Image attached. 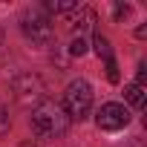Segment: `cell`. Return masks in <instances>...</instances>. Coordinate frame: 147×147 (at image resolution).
<instances>
[{
  "mask_svg": "<svg viewBox=\"0 0 147 147\" xmlns=\"http://www.w3.org/2000/svg\"><path fill=\"white\" fill-rule=\"evenodd\" d=\"M32 130L38 138H61L69 130V115L58 101L43 98L40 104L32 107Z\"/></svg>",
  "mask_w": 147,
  "mask_h": 147,
  "instance_id": "cell-1",
  "label": "cell"
},
{
  "mask_svg": "<svg viewBox=\"0 0 147 147\" xmlns=\"http://www.w3.org/2000/svg\"><path fill=\"white\" fill-rule=\"evenodd\" d=\"M63 113L69 115V118H87L90 115V110H92V87L84 81V78H78V81H72L69 87H66V92H63Z\"/></svg>",
  "mask_w": 147,
  "mask_h": 147,
  "instance_id": "cell-2",
  "label": "cell"
},
{
  "mask_svg": "<svg viewBox=\"0 0 147 147\" xmlns=\"http://www.w3.org/2000/svg\"><path fill=\"white\" fill-rule=\"evenodd\" d=\"M20 29H23V35L32 46H49L52 38H55V29H52L49 18L40 15V12H26L23 20H20Z\"/></svg>",
  "mask_w": 147,
  "mask_h": 147,
  "instance_id": "cell-3",
  "label": "cell"
},
{
  "mask_svg": "<svg viewBox=\"0 0 147 147\" xmlns=\"http://www.w3.org/2000/svg\"><path fill=\"white\" fill-rule=\"evenodd\" d=\"M12 92H15V98L20 101V104H40L43 101V81L38 78V75H29V72H26V75H18L15 81H12Z\"/></svg>",
  "mask_w": 147,
  "mask_h": 147,
  "instance_id": "cell-4",
  "label": "cell"
},
{
  "mask_svg": "<svg viewBox=\"0 0 147 147\" xmlns=\"http://www.w3.org/2000/svg\"><path fill=\"white\" fill-rule=\"evenodd\" d=\"M95 121H98V127L101 130H121V127H127L130 124V110L124 107V104H104L101 110H98V115H95Z\"/></svg>",
  "mask_w": 147,
  "mask_h": 147,
  "instance_id": "cell-5",
  "label": "cell"
},
{
  "mask_svg": "<svg viewBox=\"0 0 147 147\" xmlns=\"http://www.w3.org/2000/svg\"><path fill=\"white\" fill-rule=\"evenodd\" d=\"M69 23H72V32H78V35H81V32L92 29V23H95V12H92V9H87V6H81V9H78V15L72 18Z\"/></svg>",
  "mask_w": 147,
  "mask_h": 147,
  "instance_id": "cell-6",
  "label": "cell"
},
{
  "mask_svg": "<svg viewBox=\"0 0 147 147\" xmlns=\"http://www.w3.org/2000/svg\"><path fill=\"white\" fill-rule=\"evenodd\" d=\"M124 98H127V104H130V107H136V110H141V107H144V101H147L144 87H138V84H127V87H124Z\"/></svg>",
  "mask_w": 147,
  "mask_h": 147,
  "instance_id": "cell-7",
  "label": "cell"
},
{
  "mask_svg": "<svg viewBox=\"0 0 147 147\" xmlns=\"http://www.w3.org/2000/svg\"><path fill=\"white\" fill-rule=\"evenodd\" d=\"M92 46H95V55L107 63V61H113V46H110V40L101 35V32H95L92 35Z\"/></svg>",
  "mask_w": 147,
  "mask_h": 147,
  "instance_id": "cell-8",
  "label": "cell"
},
{
  "mask_svg": "<svg viewBox=\"0 0 147 147\" xmlns=\"http://www.w3.org/2000/svg\"><path fill=\"white\" fill-rule=\"evenodd\" d=\"M43 6H46L49 12H78V9H81L78 0H46Z\"/></svg>",
  "mask_w": 147,
  "mask_h": 147,
  "instance_id": "cell-9",
  "label": "cell"
},
{
  "mask_svg": "<svg viewBox=\"0 0 147 147\" xmlns=\"http://www.w3.org/2000/svg\"><path fill=\"white\" fill-rule=\"evenodd\" d=\"M69 55H75V58L87 55V40H84L81 35H75V38H72V43H69Z\"/></svg>",
  "mask_w": 147,
  "mask_h": 147,
  "instance_id": "cell-10",
  "label": "cell"
},
{
  "mask_svg": "<svg viewBox=\"0 0 147 147\" xmlns=\"http://www.w3.org/2000/svg\"><path fill=\"white\" fill-rule=\"evenodd\" d=\"M12 130V118H9V110H6V104H0V136H6Z\"/></svg>",
  "mask_w": 147,
  "mask_h": 147,
  "instance_id": "cell-11",
  "label": "cell"
},
{
  "mask_svg": "<svg viewBox=\"0 0 147 147\" xmlns=\"http://www.w3.org/2000/svg\"><path fill=\"white\" fill-rule=\"evenodd\" d=\"M104 69H107V81H110V84H118V81H121L118 66H115V58H113V61H107V63H104Z\"/></svg>",
  "mask_w": 147,
  "mask_h": 147,
  "instance_id": "cell-12",
  "label": "cell"
},
{
  "mask_svg": "<svg viewBox=\"0 0 147 147\" xmlns=\"http://www.w3.org/2000/svg\"><path fill=\"white\" fill-rule=\"evenodd\" d=\"M133 84H138V87L147 84V63H144V61L138 63V72H136V81H133Z\"/></svg>",
  "mask_w": 147,
  "mask_h": 147,
  "instance_id": "cell-13",
  "label": "cell"
},
{
  "mask_svg": "<svg viewBox=\"0 0 147 147\" xmlns=\"http://www.w3.org/2000/svg\"><path fill=\"white\" fill-rule=\"evenodd\" d=\"M130 15V6L127 3H115V18H127Z\"/></svg>",
  "mask_w": 147,
  "mask_h": 147,
  "instance_id": "cell-14",
  "label": "cell"
},
{
  "mask_svg": "<svg viewBox=\"0 0 147 147\" xmlns=\"http://www.w3.org/2000/svg\"><path fill=\"white\" fill-rule=\"evenodd\" d=\"M20 147H38V144H32V141H23V144H20Z\"/></svg>",
  "mask_w": 147,
  "mask_h": 147,
  "instance_id": "cell-15",
  "label": "cell"
},
{
  "mask_svg": "<svg viewBox=\"0 0 147 147\" xmlns=\"http://www.w3.org/2000/svg\"><path fill=\"white\" fill-rule=\"evenodd\" d=\"M0 43H3V35H0Z\"/></svg>",
  "mask_w": 147,
  "mask_h": 147,
  "instance_id": "cell-16",
  "label": "cell"
}]
</instances>
